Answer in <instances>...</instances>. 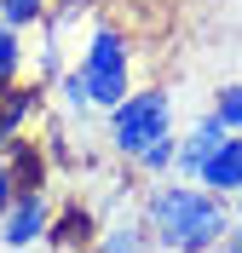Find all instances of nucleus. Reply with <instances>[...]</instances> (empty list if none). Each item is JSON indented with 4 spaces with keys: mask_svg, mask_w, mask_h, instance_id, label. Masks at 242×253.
<instances>
[{
    "mask_svg": "<svg viewBox=\"0 0 242 253\" xmlns=\"http://www.w3.org/2000/svg\"><path fill=\"white\" fill-rule=\"evenodd\" d=\"M145 224L150 236H156V253H213L219 242H225L231 230V196H219V190L196 184V178H150L145 190Z\"/></svg>",
    "mask_w": 242,
    "mask_h": 253,
    "instance_id": "f257e3e1",
    "label": "nucleus"
},
{
    "mask_svg": "<svg viewBox=\"0 0 242 253\" xmlns=\"http://www.w3.org/2000/svg\"><path fill=\"white\" fill-rule=\"evenodd\" d=\"M173 92L167 86H133L115 110H104V126H110V150L121 161H139L156 138H173Z\"/></svg>",
    "mask_w": 242,
    "mask_h": 253,
    "instance_id": "f03ea898",
    "label": "nucleus"
},
{
    "mask_svg": "<svg viewBox=\"0 0 242 253\" xmlns=\"http://www.w3.org/2000/svg\"><path fill=\"white\" fill-rule=\"evenodd\" d=\"M81 75H87V92H93V110H115L121 98L133 92V41L121 29H93L87 52H81Z\"/></svg>",
    "mask_w": 242,
    "mask_h": 253,
    "instance_id": "7ed1b4c3",
    "label": "nucleus"
},
{
    "mask_svg": "<svg viewBox=\"0 0 242 253\" xmlns=\"http://www.w3.org/2000/svg\"><path fill=\"white\" fill-rule=\"evenodd\" d=\"M52 230V202H47V190H17V202L0 213V248H35V242H47Z\"/></svg>",
    "mask_w": 242,
    "mask_h": 253,
    "instance_id": "20e7f679",
    "label": "nucleus"
},
{
    "mask_svg": "<svg viewBox=\"0 0 242 253\" xmlns=\"http://www.w3.org/2000/svg\"><path fill=\"white\" fill-rule=\"evenodd\" d=\"M219 138H225V121H219L213 110H202L185 132H179V161H173V173H179V178H196V167L213 156V144H219Z\"/></svg>",
    "mask_w": 242,
    "mask_h": 253,
    "instance_id": "39448f33",
    "label": "nucleus"
},
{
    "mask_svg": "<svg viewBox=\"0 0 242 253\" xmlns=\"http://www.w3.org/2000/svg\"><path fill=\"white\" fill-rule=\"evenodd\" d=\"M196 184L219 190V196H237L242 190V132H225V138L213 144V156L196 167Z\"/></svg>",
    "mask_w": 242,
    "mask_h": 253,
    "instance_id": "423d86ee",
    "label": "nucleus"
},
{
    "mask_svg": "<svg viewBox=\"0 0 242 253\" xmlns=\"http://www.w3.org/2000/svg\"><path fill=\"white\" fill-rule=\"evenodd\" d=\"M41 86H23V81H12V86H6V92H0V144H12V138H23V132H29V121L35 115H41Z\"/></svg>",
    "mask_w": 242,
    "mask_h": 253,
    "instance_id": "0eeeda50",
    "label": "nucleus"
},
{
    "mask_svg": "<svg viewBox=\"0 0 242 253\" xmlns=\"http://www.w3.org/2000/svg\"><path fill=\"white\" fill-rule=\"evenodd\" d=\"M87 253H156V236H150V224H145V213L139 219H115V224H104L93 236V248Z\"/></svg>",
    "mask_w": 242,
    "mask_h": 253,
    "instance_id": "6e6552de",
    "label": "nucleus"
},
{
    "mask_svg": "<svg viewBox=\"0 0 242 253\" xmlns=\"http://www.w3.org/2000/svg\"><path fill=\"white\" fill-rule=\"evenodd\" d=\"M0 156H6V167H12L17 190H47V150H41L29 132L12 138V144H0Z\"/></svg>",
    "mask_w": 242,
    "mask_h": 253,
    "instance_id": "1a4fd4ad",
    "label": "nucleus"
},
{
    "mask_svg": "<svg viewBox=\"0 0 242 253\" xmlns=\"http://www.w3.org/2000/svg\"><path fill=\"white\" fill-rule=\"evenodd\" d=\"M93 236H98V224H93L87 207H64V213H52L47 242H52L58 253H87V248H93Z\"/></svg>",
    "mask_w": 242,
    "mask_h": 253,
    "instance_id": "9d476101",
    "label": "nucleus"
},
{
    "mask_svg": "<svg viewBox=\"0 0 242 253\" xmlns=\"http://www.w3.org/2000/svg\"><path fill=\"white\" fill-rule=\"evenodd\" d=\"M17 75H23V29L0 23V92H6Z\"/></svg>",
    "mask_w": 242,
    "mask_h": 253,
    "instance_id": "9b49d317",
    "label": "nucleus"
},
{
    "mask_svg": "<svg viewBox=\"0 0 242 253\" xmlns=\"http://www.w3.org/2000/svg\"><path fill=\"white\" fill-rule=\"evenodd\" d=\"M173 161H179V132H173V138H156L133 167H139L145 178H167V173H173Z\"/></svg>",
    "mask_w": 242,
    "mask_h": 253,
    "instance_id": "f8f14e48",
    "label": "nucleus"
},
{
    "mask_svg": "<svg viewBox=\"0 0 242 253\" xmlns=\"http://www.w3.org/2000/svg\"><path fill=\"white\" fill-rule=\"evenodd\" d=\"M58 104H64L69 115H87V110H93V92H87V75H81V63L58 75Z\"/></svg>",
    "mask_w": 242,
    "mask_h": 253,
    "instance_id": "ddd939ff",
    "label": "nucleus"
},
{
    "mask_svg": "<svg viewBox=\"0 0 242 253\" xmlns=\"http://www.w3.org/2000/svg\"><path fill=\"white\" fill-rule=\"evenodd\" d=\"M208 110L219 115V121H225V132H242V81H231V86H219Z\"/></svg>",
    "mask_w": 242,
    "mask_h": 253,
    "instance_id": "4468645a",
    "label": "nucleus"
},
{
    "mask_svg": "<svg viewBox=\"0 0 242 253\" xmlns=\"http://www.w3.org/2000/svg\"><path fill=\"white\" fill-rule=\"evenodd\" d=\"M47 17V0H0V23H12V29H35Z\"/></svg>",
    "mask_w": 242,
    "mask_h": 253,
    "instance_id": "2eb2a0df",
    "label": "nucleus"
},
{
    "mask_svg": "<svg viewBox=\"0 0 242 253\" xmlns=\"http://www.w3.org/2000/svg\"><path fill=\"white\" fill-rule=\"evenodd\" d=\"M17 202V178H12V167H6V156H0V213Z\"/></svg>",
    "mask_w": 242,
    "mask_h": 253,
    "instance_id": "dca6fc26",
    "label": "nucleus"
},
{
    "mask_svg": "<svg viewBox=\"0 0 242 253\" xmlns=\"http://www.w3.org/2000/svg\"><path fill=\"white\" fill-rule=\"evenodd\" d=\"M219 248H225V253H242V213L231 219V230H225V242H219Z\"/></svg>",
    "mask_w": 242,
    "mask_h": 253,
    "instance_id": "f3484780",
    "label": "nucleus"
},
{
    "mask_svg": "<svg viewBox=\"0 0 242 253\" xmlns=\"http://www.w3.org/2000/svg\"><path fill=\"white\" fill-rule=\"evenodd\" d=\"M231 202H237V207H242V190H237V196H231Z\"/></svg>",
    "mask_w": 242,
    "mask_h": 253,
    "instance_id": "a211bd4d",
    "label": "nucleus"
},
{
    "mask_svg": "<svg viewBox=\"0 0 242 253\" xmlns=\"http://www.w3.org/2000/svg\"><path fill=\"white\" fill-rule=\"evenodd\" d=\"M213 253H225V248H213Z\"/></svg>",
    "mask_w": 242,
    "mask_h": 253,
    "instance_id": "6ab92c4d",
    "label": "nucleus"
}]
</instances>
